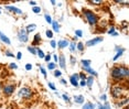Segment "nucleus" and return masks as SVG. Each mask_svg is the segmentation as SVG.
I'll return each mask as SVG.
<instances>
[{"mask_svg":"<svg viewBox=\"0 0 129 109\" xmlns=\"http://www.w3.org/2000/svg\"><path fill=\"white\" fill-rule=\"evenodd\" d=\"M44 60H45L46 62H50V60H51V55H50V54L45 55V56H44Z\"/></svg>","mask_w":129,"mask_h":109,"instance_id":"a19ab883","label":"nucleus"},{"mask_svg":"<svg viewBox=\"0 0 129 109\" xmlns=\"http://www.w3.org/2000/svg\"><path fill=\"white\" fill-rule=\"evenodd\" d=\"M30 5H32L34 7V5H37V2L36 1H30Z\"/></svg>","mask_w":129,"mask_h":109,"instance_id":"8fccbe9b","label":"nucleus"},{"mask_svg":"<svg viewBox=\"0 0 129 109\" xmlns=\"http://www.w3.org/2000/svg\"><path fill=\"white\" fill-rule=\"evenodd\" d=\"M57 46L60 49H65L66 46H69V41L67 40H60L57 43Z\"/></svg>","mask_w":129,"mask_h":109,"instance_id":"9b49d317","label":"nucleus"},{"mask_svg":"<svg viewBox=\"0 0 129 109\" xmlns=\"http://www.w3.org/2000/svg\"><path fill=\"white\" fill-rule=\"evenodd\" d=\"M78 78H82V81H85L86 79V75L84 73H81V74H78Z\"/></svg>","mask_w":129,"mask_h":109,"instance_id":"72a5a7b5","label":"nucleus"},{"mask_svg":"<svg viewBox=\"0 0 129 109\" xmlns=\"http://www.w3.org/2000/svg\"><path fill=\"white\" fill-rule=\"evenodd\" d=\"M111 96L115 97V98H119V97L122 96V93H124V89H122L121 86H114L111 87Z\"/></svg>","mask_w":129,"mask_h":109,"instance_id":"20e7f679","label":"nucleus"},{"mask_svg":"<svg viewBox=\"0 0 129 109\" xmlns=\"http://www.w3.org/2000/svg\"><path fill=\"white\" fill-rule=\"evenodd\" d=\"M71 62H72V64H75V58L72 57V58H71Z\"/></svg>","mask_w":129,"mask_h":109,"instance_id":"603ef678","label":"nucleus"},{"mask_svg":"<svg viewBox=\"0 0 129 109\" xmlns=\"http://www.w3.org/2000/svg\"><path fill=\"white\" fill-rule=\"evenodd\" d=\"M41 42V35L40 34H36L34 35V39H33V43H32V45L36 46L38 45V44H40Z\"/></svg>","mask_w":129,"mask_h":109,"instance_id":"ddd939ff","label":"nucleus"},{"mask_svg":"<svg viewBox=\"0 0 129 109\" xmlns=\"http://www.w3.org/2000/svg\"><path fill=\"white\" fill-rule=\"evenodd\" d=\"M14 89H16V87H14L13 84H7L4 87V94L6 96H10L14 93Z\"/></svg>","mask_w":129,"mask_h":109,"instance_id":"39448f33","label":"nucleus"},{"mask_svg":"<svg viewBox=\"0 0 129 109\" xmlns=\"http://www.w3.org/2000/svg\"><path fill=\"white\" fill-rule=\"evenodd\" d=\"M83 109H94V105L92 102H86V104L83 106Z\"/></svg>","mask_w":129,"mask_h":109,"instance_id":"412c9836","label":"nucleus"},{"mask_svg":"<svg viewBox=\"0 0 129 109\" xmlns=\"http://www.w3.org/2000/svg\"><path fill=\"white\" fill-rule=\"evenodd\" d=\"M0 40H1L2 42L7 43V44H10V43H11V42H10V40H9V38H8V37H6V35H4V34H1V35H0Z\"/></svg>","mask_w":129,"mask_h":109,"instance_id":"a211bd4d","label":"nucleus"},{"mask_svg":"<svg viewBox=\"0 0 129 109\" xmlns=\"http://www.w3.org/2000/svg\"><path fill=\"white\" fill-rule=\"evenodd\" d=\"M52 26H53V30L55 32H60V24H58V22L53 21L52 22Z\"/></svg>","mask_w":129,"mask_h":109,"instance_id":"f3484780","label":"nucleus"},{"mask_svg":"<svg viewBox=\"0 0 129 109\" xmlns=\"http://www.w3.org/2000/svg\"><path fill=\"white\" fill-rule=\"evenodd\" d=\"M76 48H77V50H78L80 52H83V51H84V43L78 42L77 44H76Z\"/></svg>","mask_w":129,"mask_h":109,"instance_id":"aec40b11","label":"nucleus"},{"mask_svg":"<svg viewBox=\"0 0 129 109\" xmlns=\"http://www.w3.org/2000/svg\"><path fill=\"white\" fill-rule=\"evenodd\" d=\"M1 34H2V33H1V32H0V35H1Z\"/></svg>","mask_w":129,"mask_h":109,"instance_id":"864d4df0","label":"nucleus"},{"mask_svg":"<svg viewBox=\"0 0 129 109\" xmlns=\"http://www.w3.org/2000/svg\"><path fill=\"white\" fill-rule=\"evenodd\" d=\"M89 64H90V61L88 60H82V67H89Z\"/></svg>","mask_w":129,"mask_h":109,"instance_id":"4be33fe9","label":"nucleus"},{"mask_svg":"<svg viewBox=\"0 0 129 109\" xmlns=\"http://www.w3.org/2000/svg\"><path fill=\"white\" fill-rule=\"evenodd\" d=\"M74 101L76 102V104H83V102L85 101V99H84V97L82 95H78V96L74 97Z\"/></svg>","mask_w":129,"mask_h":109,"instance_id":"4468645a","label":"nucleus"},{"mask_svg":"<svg viewBox=\"0 0 129 109\" xmlns=\"http://www.w3.org/2000/svg\"><path fill=\"white\" fill-rule=\"evenodd\" d=\"M76 50V43L75 42H72L71 44H70V51L71 52H74Z\"/></svg>","mask_w":129,"mask_h":109,"instance_id":"393cba45","label":"nucleus"},{"mask_svg":"<svg viewBox=\"0 0 129 109\" xmlns=\"http://www.w3.org/2000/svg\"><path fill=\"white\" fill-rule=\"evenodd\" d=\"M83 13H84V17L86 18L87 22H88L90 25H95V24H97V23H98L97 16H96V14L94 13L93 11H90V10H84Z\"/></svg>","mask_w":129,"mask_h":109,"instance_id":"f03ea898","label":"nucleus"},{"mask_svg":"<svg viewBox=\"0 0 129 109\" xmlns=\"http://www.w3.org/2000/svg\"><path fill=\"white\" fill-rule=\"evenodd\" d=\"M49 87L51 88L52 90H55V86H54V84H53V83H51V82L49 83Z\"/></svg>","mask_w":129,"mask_h":109,"instance_id":"4c0bfd02","label":"nucleus"},{"mask_svg":"<svg viewBox=\"0 0 129 109\" xmlns=\"http://www.w3.org/2000/svg\"><path fill=\"white\" fill-rule=\"evenodd\" d=\"M58 63H60V66L62 67L64 69L66 67V61H65V57H64V55H60V58H58Z\"/></svg>","mask_w":129,"mask_h":109,"instance_id":"f8f14e48","label":"nucleus"},{"mask_svg":"<svg viewBox=\"0 0 129 109\" xmlns=\"http://www.w3.org/2000/svg\"><path fill=\"white\" fill-rule=\"evenodd\" d=\"M18 38L21 42H27V41L29 40L28 32L25 31V29H21V30L18 32Z\"/></svg>","mask_w":129,"mask_h":109,"instance_id":"423d86ee","label":"nucleus"},{"mask_svg":"<svg viewBox=\"0 0 129 109\" xmlns=\"http://www.w3.org/2000/svg\"><path fill=\"white\" fill-rule=\"evenodd\" d=\"M6 9H7V10H9V11H12V12L17 13V14H22V11L20 10V9L16 8V7H12V6H7Z\"/></svg>","mask_w":129,"mask_h":109,"instance_id":"9d476101","label":"nucleus"},{"mask_svg":"<svg viewBox=\"0 0 129 109\" xmlns=\"http://www.w3.org/2000/svg\"><path fill=\"white\" fill-rule=\"evenodd\" d=\"M129 72L126 66H116L110 70V76L115 81H122L124 78H128Z\"/></svg>","mask_w":129,"mask_h":109,"instance_id":"f257e3e1","label":"nucleus"},{"mask_svg":"<svg viewBox=\"0 0 129 109\" xmlns=\"http://www.w3.org/2000/svg\"><path fill=\"white\" fill-rule=\"evenodd\" d=\"M32 68V65H31V64H27V65H25V69H28V70H30Z\"/></svg>","mask_w":129,"mask_h":109,"instance_id":"c03bdc74","label":"nucleus"},{"mask_svg":"<svg viewBox=\"0 0 129 109\" xmlns=\"http://www.w3.org/2000/svg\"><path fill=\"white\" fill-rule=\"evenodd\" d=\"M101 99H102V100H106V96H105V95H102V96H101Z\"/></svg>","mask_w":129,"mask_h":109,"instance_id":"09e8293b","label":"nucleus"},{"mask_svg":"<svg viewBox=\"0 0 129 109\" xmlns=\"http://www.w3.org/2000/svg\"><path fill=\"white\" fill-rule=\"evenodd\" d=\"M128 104V99L126 98L125 100H122L121 102H118V106H122V105H127Z\"/></svg>","mask_w":129,"mask_h":109,"instance_id":"c9c22d12","label":"nucleus"},{"mask_svg":"<svg viewBox=\"0 0 129 109\" xmlns=\"http://www.w3.org/2000/svg\"><path fill=\"white\" fill-rule=\"evenodd\" d=\"M6 55H7V56H9V57H14V55L11 52H6Z\"/></svg>","mask_w":129,"mask_h":109,"instance_id":"79ce46f5","label":"nucleus"},{"mask_svg":"<svg viewBox=\"0 0 129 109\" xmlns=\"http://www.w3.org/2000/svg\"><path fill=\"white\" fill-rule=\"evenodd\" d=\"M103 40H104V39H103L102 37H97V38H95V39H92V40L87 41V42H86V46H94V45H96V44L101 43Z\"/></svg>","mask_w":129,"mask_h":109,"instance_id":"0eeeda50","label":"nucleus"},{"mask_svg":"<svg viewBox=\"0 0 129 109\" xmlns=\"http://www.w3.org/2000/svg\"><path fill=\"white\" fill-rule=\"evenodd\" d=\"M37 54L39 55V56H40L41 58H43V57L45 56V55H44V53H43V51H42V50H41V49H37Z\"/></svg>","mask_w":129,"mask_h":109,"instance_id":"b1692460","label":"nucleus"},{"mask_svg":"<svg viewBox=\"0 0 129 109\" xmlns=\"http://www.w3.org/2000/svg\"><path fill=\"white\" fill-rule=\"evenodd\" d=\"M125 109H128V108H127V107H126V108H125Z\"/></svg>","mask_w":129,"mask_h":109,"instance_id":"5fc2aeb1","label":"nucleus"},{"mask_svg":"<svg viewBox=\"0 0 129 109\" xmlns=\"http://www.w3.org/2000/svg\"><path fill=\"white\" fill-rule=\"evenodd\" d=\"M53 57H54V61H55V62H57V60H58V56H57V55H56V54H54V55H53Z\"/></svg>","mask_w":129,"mask_h":109,"instance_id":"de8ad7c7","label":"nucleus"},{"mask_svg":"<svg viewBox=\"0 0 129 109\" xmlns=\"http://www.w3.org/2000/svg\"><path fill=\"white\" fill-rule=\"evenodd\" d=\"M45 20H46V22H48V23H50V24H52V22H53L51 16H49V14H45Z\"/></svg>","mask_w":129,"mask_h":109,"instance_id":"cd10ccee","label":"nucleus"},{"mask_svg":"<svg viewBox=\"0 0 129 109\" xmlns=\"http://www.w3.org/2000/svg\"><path fill=\"white\" fill-rule=\"evenodd\" d=\"M33 12H36V13H40L41 12V8H39V7H33Z\"/></svg>","mask_w":129,"mask_h":109,"instance_id":"7c9ffc66","label":"nucleus"},{"mask_svg":"<svg viewBox=\"0 0 129 109\" xmlns=\"http://www.w3.org/2000/svg\"><path fill=\"white\" fill-rule=\"evenodd\" d=\"M113 33H115V28H114V26H110L109 30H108V34H113Z\"/></svg>","mask_w":129,"mask_h":109,"instance_id":"f704fd0d","label":"nucleus"},{"mask_svg":"<svg viewBox=\"0 0 129 109\" xmlns=\"http://www.w3.org/2000/svg\"><path fill=\"white\" fill-rule=\"evenodd\" d=\"M83 69H84V70H86V72H87V73H89V74L97 76V72H95V70L92 69L90 67H83Z\"/></svg>","mask_w":129,"mask_h":109,"instance_id":"dca6fc26","label":"nucleus"},{"mask_svg":"<svg viewBox=\"0 0 129 109\" xmlns=\"http://www.w3.org/2000/svg\"><path fill=\"white\" fill-rule=\"evenodd\" d=\"M17 58H18V60H21L22 58V53L21 52H18V54H17Z\"/></svg>","mask_w":129,"mask_h":109,"instance_id":"37998d69","label":"nucleus"},{"mask_svg":"<svg viewBox=\"0 0 129 109\" xmlns=\"http://www.w3.org/2000/svg\"><path fill=\"white\" fill-rule=\"evenodd\" d=\"M85 82H86V85H87V86H88V87L90 88V87L93 86L94 78H93V77H87V78H86V81H85Z\"/></svg>","mask_w":129,"mask_h":109,"instance_id":"6ab92c4d","label":"nucleus"},{"mask_svg":"<svg viewBox=\"0 0 129 109\" xmlns=\"http://www.w3.org/2000/svg\"><path fill=\"white\" fill-rule=\"evenodd\" d=\"M46 37H48L49 39H52V38H53V32L51 30H46Z\"/></svg>","mask_w":129,"mask_h":109,"instance_id":"c85d7f7f","label":"nucleus"},{"mask_svg":"<svg viewBox=\"0 0 129 109\" xmlns=\"http://www.w3.org/2000/svg\"><path fill=\"white\" fill-rule=\"evenodd\" d=\"M10 68H13V69L16 68L17 69V68H18V65H17V64H14V63H11L10 64Z\"/></svg>","mask_w":129,"mask_h":109,"instance_id":"58836bf2","label":"nucleus"},{"mask_svg":"<svg viewBox=\"0 0 129 109\" xmlns=\"http://www.w3.org/2000/svg\"><path fill=\"white\" fill-rule=\"evenodd\" d=\"M61 83H62V84H64V85H65V84H66V81H65V79H61Z\"/></svg>","mask_w":129,"mask_h":109,"instance_id":"3c124183","label":"nucleus"},{"mask_svg":"<svg viewBox=\"0 0 129 109\" xmlns=\"http://www.w3.org/2000/svg\"><path fill=\"white\" fill-rule=\"evenodd\" d=\"M80 85H81V86H86V82H85V81H82Z\"/></svg>","mask_w":129,"mask_h":109,"instance_id":"49530a36","label":"nucleus"},{"mask_svg":"<svg viewBox=\"0 0 129 109\" xmlns=\"http://www.w3.org/2000/svg\"><path fill=\"white\" fill-rule=\"evenodd\" d=\"M63 98H64V100L70 101V98H69V96H67V95H63Z\"/></svg>","mask_w":129,"mask_h":109,"instance_id":"a18cd8bd","label":"nucleus"},{"mask_svg":"<svg viewBox=\"0 0 129 109\" xmlns=\"http://www.w3.org/2000/svg\"><path fill=\"white\" fill-rule=\"evenodd\" d=\"M55 63H49V65H48V68L49 69H54L55 68Z\"/></svg>","mask_w":129,"mask_h":109,"instance_id":"c756f323","label":"nucleus"},{"mask_svg":"<svg viewBox=\"0 0 129 109\" xmlns=\"http://www.w3.org/2000/svg\"><path fill=\"white\" fill-rule=\"evenodd\" d=\"M75 34H76V37H78V38L83 37V33H82L81 30H76V31H75Z\"/></svg>","mask_w":129,"mask_h":109,"instance_id":"473e14b6","label":"nucleus"},{"mask_svg":"<svg viewBox=\"0 0 129 109\" xmlns=\"http://www.w3.org/2000/svg\"><path fill=\"white\" fill-rule=\"evenodd\" d=\"M36 29H37V25L32 23V24L27 25V28H25V31H27L28 33H31V32H33L34 30H36Z\"/></svg>","mask_w":129,"mask_h":109,"instance_id":"2eb2a0df","label":"nucleus"},{"mask_svg":"<svg viewBox=\"0 0 129 109\" xmlns=\"http://www.w3.org/2000/svg\"><path fill=\"white\" fill-rule=\"evenodd\" d=\"M0 13H1V11H0Z\"/></svg>","mask_w":129,"mask_h":109,"instance_id":"6e6d98bb","label":"nucleus"},{"mask_svg":"<svg viewBox=\"0 0 129 109\" xmlns=\"http://www.w3.org/2000/svg\"><path fill=\"white\" fill-rule=\"evenodd\" d=\"M70 81H71V83H72L73 86L77 87L78 86V83H77V81H78V74H73L71 77H70Z\"/></svg>","mask_w":129,"mask_h":109,"instance_id":"1a4fd4ad","label":"nucleus"},{"mask_svg":"<svg viewBox=\"0 0 129 109\" xmlns=\"http://www.w3.org/2000/svg\"><path fill=\"white\" fill-rule=\"evenodd\" d=\"M115 50H116V52H117V53H116V55H115V56L113 57V61H114V62L118 60V58H119L120 56H121V54H122V53H124V51H125V49H122V48H116Z\"/></svg>","mask_w":129,"mask_h":109,"instance_id":"6e6552de","label":"nucleus"},{"mask_svg":"<svg viewBox=\"0 0 129 109\" xmlns=\"http://www.w3.org/2000/svg\"><path fill=\"white\" fill-rule=\"evenodd\" d=\"M51 45H52V48H53V49H55V48H56V42L53 41V40H51Z\"/></svg>","mask_w":129,"mask_h":109,"instance_id":"ea45409f","label":"nucleus"},{"mask_svg":"<svg viewBox=\"0 0 129 109\" xmlns=\"http://www.w3.org/2000/svg\"><path fill=\"white\" fill-rule=\"evenodd\" d=\"M28 51L30 52V53H32L33 55L37 54V49L34 48V46H29V48H28Z\"/></svg>","mask_w":129,"mask_h":109,"instance_id":"5701e85b","label":"nucleus"},{"mask_svg":"<svg viewBox=\"0 0 129 109\" xmlns=\"http://www.w3.org/2000/svg\"><path fill=\"white\" fill-rule=\"evenodd\" d=\"M61 75H62V73H61V70L56 69V70H55V72H54V76H55V77H60Z\"/></svg>","mask_w":129,"mask_h":109,"instance_id":"2f4dec72","label":"nucleus"},{"mask_svg":"<svg viewBox=\"0 0 129 109\" xmlns=\"http://www.w3.org/2000/svg\"><path fill=\"white\" fill-rule=\"evenodd\" d=\"M32 95H33V92L30 89L29 87H22L21 89L19 90V96L23 99H29L31 98Z\"/></svg>","mask_w":129,"mask_h":109,"instance_id":"7ed1b4c3","label":"nucleus"},{"mask_svg":"<svg viewBox=\"0 0 129 109\" xmlns=\"http://www.w3.org/2000/svg\"><path fill=\"white\" fill-rule=\"evenodd\" d=\"M40 70H41V73H42V74H43V75H44V77H46V70H45L44 68H43V67H42V66H41V67H40Z\"/></svg>","mask_w":129,"mask_h":109,"instance_id":"e433bc0d","label":"nucleus"},{"mask_svg":"<svg viewBox=\"0 0 129 109\" xmlns=\"http://www.w3.org/2000/svg\"><path fill=\"white\" fill-rule=\"evenodd\" d=\"M89 4H93V5L98 6V5H102V4H103V1H102V0H90Z\"/></svg>","mask_w":129,"mask_h":109,"instance_id":"a878e982","label":"nucleus"},{"mask_svg":"<svg viewBox=\"0 0 129 109\" xmlns=\"http://www.w3.org/2000/svg\"><path fill=\"white\" fill-rule=\"evenodd\" d=\"M98 109H110V107H109V104H108V102H106V104H105L104 106H103V105H99Z\"/></svg>","mask_w":129,"mask_h":109,"instance_id":"bb28decb","label":"nucleus"}]
</instances>
